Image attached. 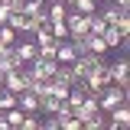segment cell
I'll return each instance as SVG.
<instances>
[{
  "label": "cell",
  "mask_w": 130,
  "mask_h": 130,
  "mask_svg": "<svg viewBox=\"0 0 130 130\" xmlns=\"http://www.w3.org/2000/svg\"><path fill=\"white\" fill-rule=\"evenodd\" d=\"M107 72H111V81H114V85H120L124 91H130V59H127L124 49H120V55H117L114 62H107Z\"/></svg>",
  "instance_id": "6da1fadb"
},
{
  "label": "cell",
  "mask_w": 130,
  "mask_h": 130,
  "mask_svg": "<svg viewBox=\"0 0 130 130\" xmlns=\"http://www.w3.org/2000/svg\"><path fill=\"white\" fill-rule=\"evenodd\" d=\"M107 81H111V72H107V59H104V62H98L94 68L85 75V91H88V94H98Z\"/></svg>",
  "instance_id": "7a4b0ae2"
},
{
  "label": "cell",
  "mask_w": 130,
  "mask_h": 130,
  "mask_svg": "<svg viewBox=\"0 0 130 130\" xmlns=\"http://www.w3.org/2000/svg\"><path fill=\"white\" fill-rule=\"evenodd\" d=\"M127 124H130V101H124V104L107 111V127L111 130H124Z\"/></svg>",
  "instance_id": "3957f363"
},
{
  "label": "cell",
  "mask_w": 130,
  "mask_h": 130,
  "mask_svg": "<svg viewBox=\"0 0 130 130\" xmlns=\"http://www.w3.org/2000/svg\"><path fill=\"white\" fill-rule=\"evenodd\" d=\"M13 52L20 55V62H23V65H29L32 59H36V42H32V36H16Z\"/></svg>",
  "instance_id": "277c9868"
},
{
  "label": "cell",
  "mask_w": 130,
  "mask_h": 130,
  "mask_svg": "<svg viewBox=\"0 0 130 130\" xmlns=\"http://www.w3.org/2000/svg\"><path fill=\"white\" fill-rule=\"evenodd\" d=\"M65 26H68V36H85V32H88V16H81L78 10L68 7V13H65Z\"/></svg>",
  "instance_id": "5b68a950"
},
{
  "label": "cell",
  "mask_w": 130,
  "mask_h": 130,
  "mask_svg": "<svg viewBox=\"0 0 130 130\" xmlns=\"http://www.w3.org/2000/svg\"><path fill=\"white\" fill-rule=\"evenodd\" d=\"M101 39L107 42V49H124V52H127V46H130V42H127L130 36H124V32L117 29L114 23H111V26H107V29H104V32H101Z\"/></svg>",
  "instance_id": "8992f818"
},
{
  "label": "cell",
  "mask_w": 130,
  "mask_h": 130,
  "mask_svg": "<svg viewBox=\"0 0 130 130\" xmlns=\"http://www.w3.org/2000/svg\"><path fill=\"white\" fill-rule=\"evenodd\" d=\"M16 107L23 114H39V98L32 91H16Z\"/></svg>",
  "instance_id": "52a82bcc"
},
{
  "label": "cell",
  "mask_w": 130,
  "mask_h": 130,
  "mask_svg": "<svg viewBox=\"0 0 130 130\" xmlns=\"http://www.w3.org/2000/svg\"><path fill=\"white\" fill-rule=\"evenodd\" d=\"M75 46H72V39H62L59 46H55V62H62V65H72L75 62Z\"/></svg>",
  "instance_id": "ba28073f"
},
{
  "label": "cell",
  "mask_w": 130,
  "mask_h": 130,
  "mask_svg": "<svg viewBox=\"0 0 130 130\" xmlns=\"http://www.w3.org/2000/svg\"><path fill=\"white\" fill-rule=\"evenodd\" d=\"M59 107H62V101H59L55 94H42V98H39V114H42V117H49V114H55Z\"/></svg>",
  "instance_id": "9c48e42d"
},
{
  "label": "cell",
  "mask_w": 130,
  "mask_h": 130,
  "mask_svg": "<svg viewBox=\"0 0 130 130\" xmlns=\"http://www.w3.org/2000/svg\"><path fill=\"white\" fill-rule=\"evenodd\" d=\"M20 127H23V130H39V127H42V114H23Z\"/></svg>",
  "instance_id": "30bf717a"
},
{
  "label": "cell",
  "mask_w": 130,
  "mask_h": 130,
  "mask_svg": "<svg viewBox=\"0 0 130 130\" xmlns=\"http://www.w3.org/2000/svg\"><path fill=\"white\" fill-rule=\"evenodd\" d=\"M88 52H98V55H104V52H107V42H104L101 36H94V32H88Z\"/></svg>",
  "instance_id": "8fae6325"
},
{
  "label": "cell",
  "mask_w": 130,
  "mask_h": 130,
  "mask_svg": "<svg viewBox=\"0 0 130 130\" xmlns=\"http://www.w3.org/2000/svg\"><path fill=\"white\" fill-rule=\"evenodd\" d=\"M49 32H52V39H68V26H65V20H55V23H49Z\"/></svg>",
  "instance_id": "7c38bea8"
},
{
  "label": "cell",
  "mask_w": 130,
  "mask_h": 130,
  "mask_svg": "<svg viewBox=\"0 0 130 130\" xmlns=\"http://www.w3.org/2000/svg\"><path fill=\"white\" fill-rule=\"evenodd\" d=\"M10 107H16V91L0 88V111H10Z\"/></svg>",
  "instance_id": "4fadbf2b"
},
{
  "label": "cell",
  "mask_w": 130,
  "mask_h": 130,
  "mask_svg": "<svg viewBox=\"0 0 130 130\" xmlns=\"http://www.w3.org/2000/svg\"><path fill=\"white\" fill-rule=\"evenodd\" d=\"M72 10H78L81 16H94V13H98V3H94V0H78Z\"/></svg>",
  "instance_id": "5bb4252c"
},
{
  "label": "cell",
  "mask_w": 130,
  "mask_h": 130,
  "mask_svg": "<svg viewBox=\"0 0 130 130\" xmlns=\"http://www.w3.org/2000/svg\"><path fill=\"white\" fill-rule=\"evenodd\" d=\"M0 42H3V46H13V42H16V29L10 26V23L0 26Z\"/></svg>",
  "instance_id": "9a60e30c"
},
{
  "label": "cell",
  "mask_w": 130,
  "mask_h": 130,
  "mask_svg": "<svg viewBox=\"0 0 130 130\" xmlns=\"http://www.w3.org/2000/svg\"><path fill=\"white\" fill-rule=\"evenodd\" d=\"M7 114V127L13 130V127H20V120H23V111L20 107H10V111H3Z\"/></svg>",
  "instance_id": "2e32d148"
},
{
  "label": "cell",
  "mask_w": 130,
  "mask_h": 130,
  "mask_svg": "<svg viewBox=\"0 0 130 130\" xmlns=\"http://www.w3.org/2000/svg\"><path fill=\"white\" fill-rule=\"evenodd\" d=\"M117 29L124 32V36H130V13H124V16H117V23H114Z\"/></svg>",
  "instance_id": "e0dca14e"
},
{
  "label": "cell",
  "mask_w": 130,
  "mask_h": 130,
  "mask_svg": "<svg viewBox=\"0 0 130 130\" xmlns=\"http://www.w3.org/2000/svg\"><path fill=\"white\" fill-rule=\"evenodd\" d=\"M10 13H13V10L7 7V0H0V26H3V23L10 20Z\"/></svg>",
  "instance_id": "ac0fdd59"
},
{
  "label": "cell",
  "mask_w": 130,
  "mask_h": 130,
  "mask_svg": "<svg viewBox=\"0 0 130 130\" xmlns=\"http://www.w3.org/2000/svg\"><path fill=\"white\" fill-rule=\"evenodd\" d=\"M7 7H10L13 13H20V10H23V0H7Z\"/></svg>",
  "instance_id": "d6986e66"
},
{
  "label": "cell",
  "mask_w": 130,
  "mask_h": 130,
  "mask_svg": "<svg viewBox=\"0 0 130 130\" xmlns=\"http://www.w3.org/2000/svg\"><path fill=\"white\" fill-rule=\"evenodd\" d=\"M0 130H10V127H7V114H3V111H0Z\"/></svg>",
  "instance_id": "ffe728a7"
},
{
  "label": "cell",
  "mask_w": 130,
  "mask_h": 130,
  "mask_svg": "<svg viewBox=\"0 0 130 130\" xmlns=\"http://www.w3.org/2000/svg\"><path fill=\"white\" fill-rule=\"evenodd\" d=\"M94 3H98V7H104V3H111V0H94Z\"/></svg>",
  "instance_id": "44dd1931"
},
{
  "label": "cell",
  "mask_w": 130,
  "mask_h": 130,
  "mask_svg": "<svg viewBox=\"0 0 130 130\" xmlns=\"http://www.w3.org/2000/svg\"><path fill=\"white\" fill-rule=\"evenodd\" d=\"M46 3H55V0H46Z\"/></svg>",
  "instance_id": "7402d4cb"
}]
</instances>
